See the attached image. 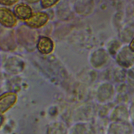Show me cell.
<instances>
[{
    "instance_id": "cell-1",
    "label": "cell",
    "mask_w": 134,
    "mask_h": 134,
    "mask_svg": "<svg viewBox=\"0 0 134 134\" xmlns=\"http://www.w3.org/2000/svg\"><path fill=\"white\" fill-rule=\"evenodd\" d=\"M116 60L122 68L129 69L134 66V52L129 49L128 46H123L117 53Z\"/></svg>"
},
{
    "instance_id": "cell-2",
    "label": "cell",
    "mask_w": 134,
    "mask_h": 134,
    "mask_svg": "<svg viewBox=\"0 0 134 134\" xmlns=\"http://www.w3.org/2000/svg\"><path fill=\"white\" fill-rule=\"evenodd\" d=\"M49 19L48 15L44 12L32 13L30 17L25 20L26 24L32 28H39L44 25Z\"/></svg>"
},
{
    "instance_id": "cell-3",
    "label": "cell",
    "mask_w": 134,
    "mask_h": 134,
    "mask_svg": "<svg viewBox=\"0 0 134 134\" xmlns=\"http://www.w3.org/2000/svg\"><path fill=\"white\" fill-rule=\"evenodd\" d=\"M1 24L7 27H14L17 23L16 16L10 9L6 7L0 8Z\"/></svg>"
},
{
    "instance_id": "cell-4",
    "label": "cell",
    "mask_w": 134,
    "mask_h": 134,
    "mask_svg": "<svg viewBox=\"0 0 134 134\" xmlns=\"http://www.w3.org/2000/svg\"><path fill=\"white\" fill-rule=\"evenodd\" d=\"M17 95L13 92L4 93L0 97V111L3 114L6 112L16 103Z\"/></svg>"
},
{
    "instance_id": "cell-5",
    "label": "cell",
    "mask_w": 134,
    "mask_h": 134,
    "mask_svg": "<svg viewBox=\"0 0 134 134\" xmlns=\"http://www.w3.org/2000/svg\"><path fill=\"white\" fill-rule=\"evenodd\" d=\"M14 12L17 18L25 20L30 17L32 15V10L30 7L28 5L23 3L15 5L14 8Z\"/></svg>"
},
{
    "instance_id": "cell-6",
    "label": "cell",
    "mask_w": 134,
    "mask_h": 134,
    "mask_svg": "<svg viewBox=\"0 0 134 134\" xmlns=\"http://www.w3.org/2000/svg\"><path fill=\"white\" fill-rule=\"evenodd\" d=\"M53 42L52 40L47 37H40L38 41L37 49L39 51L44 54L51 53L53 49Z\"/></svg>"
},
{
    "instance_id": "cell-7",
    "label": "cell",
    "mask_w": 134,
    "mask_h": 134,
    "mask_svg": "<svg viewBox=\"0 0 134 134\" xmlns=\"http://www.w3.org/2000/svg\"><path fill=\"white\" fill-rule=\"evenodd\" d=\"M134 37V29L128 25L124 28L121 32V38L123 41L129 43Z\"/></svg>"
},
{
    "instance_id": "cell-8",
    "label": "cell",
    "mask_w": 134,
    "mask_h": 134,
    "mask_svg": "<svg viewBox=\"0 0 134 134\" xmlns=\"http://www.w3.org/2000/svg\"><path fill=\"white\" fill-rule=\"evenodd\" d=\"M127 17L128 18V25L134 29V1L130 2L127 7Z\"/></svg>"
},
{
    "instance_id": "cell-9",
    "label": "cell",
    "mask_w": 134,
    "mask_h": 134,
    "mask_svg": "<svg viewBox=\"0 0 134 134\" xmlns=\"http://www.w3.org/2000/svg\"><path fill=\"white\" fill-rule=\"evenodd\" d=\"M127 79L130 85L134 87V66L127 71Z\"/></svg>"
},
{
    "instance_id": "cell-10",
    "label": "cell",
    "mask_w": 134,
    "mask_h": 134,
    "mask_svg": "<svg viewBox=\"0 0 134 134\" xmlns=\"http://www.w3.org/2000/svg\"><path fill=\"white\" fill-rule=\"evenodd\" d=\"M58 1H52V0H46V1H41V5L43 8H48L49 7H51L54 4H55L57 3H58Z\"/></svg>"
},
{
    "instance_id": "cell-11",
    "label": "cell",
    "mask_w": 134,
    "mask_h": 134,
    "mask_svg": "<svg viewBox=\"0 0 134 134\" xmlns=\"http://www.w3.org/2000/svg\"><path fill=\"white\" fill-rule=\"evenodd\" d=\"M18 1L15 0H1L0 3L3 5H12L16 3Z\"/></svg>"
},
{
    "instance_id": "cell-12",
    "label": "cell",
    "mask_w": 134,
    "mask_h": 134,
    "mask_svg": "<svg viewBox=\"0 0 134 134\" xmlns=\"http://www.w3.org/2000/svg\"><path fill=\"white\" fill-rule=\"evenodd\" d=\"M129 49L134 52V37L132 39V40H131V41L129 42Z\"/></svg>"
}]
</instances>
